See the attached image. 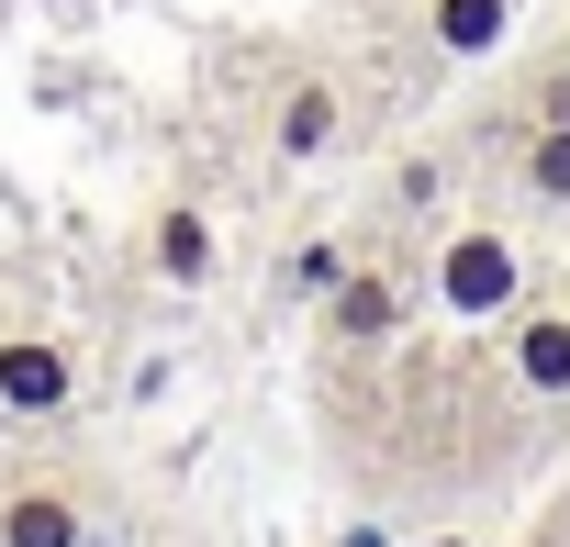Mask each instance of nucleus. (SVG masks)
<instances>
[{
    "label": "nucleus",
    "instance_id": "1",
    "mask_svg": "<svg viewBox=\"0 0 570 547\" xmlns=\"http://www.w3.org/2000/svg\"><path fill=\"white\" fill-rule=\"evenodd\" d=\"M436 291H448V314L459 325H492V314H514L525 302V268H514V246L503 235H436Z\"/></svg>",
    "mask_w": 570,
    "mask_h": 547
},
{
    "label": "nucleus",
    "instance_id": "2",
    "mask_svg": "<svg viewBox=\"0 0 570 547\" xmlns=\"http://www.w3.org/2000/svg\"><path fill=\"white\" fill-rule=\"evenodd\" d=\"M68 402H79V369H68L57 336H0V414L46 425V414H68Z\"/></svg>",
    "mask_w": 570,
    "mask_h": 547
},
{
    "label": "nucleus",
    "instance_id": "3",
    "mask_svg": "<svg viewBox=\"0 0 570 547\" xmlns=\"http://www.w3.org/2000/svg\"><path fill=\"white\" fill-rule=\"evenodd\" d=\"M90 536V491L79 480H23L0 503V547H79Z\"/></svg>",
    "mask_w": 570,
    "mask_h": 547
},
{
    "label": "nucleus",
    "instance_id": "4",
    "mask_svg": "<svg viewBox=\"0 0 570 547\" xmlns=\"http://www.w3.org/2000/svg\"><path fill=\"white\" fill-rule=\"evenodd\" d=\"M336 135H347V101H336V79H292V90H279V112H268V146L292 157V168H314Z\"/></svg>",
    "mask_w": 570,
    "mask_h": 547
},
{
    "label": "nucleus",
    "instance_id": "5",
    "mask_svg": "<svg viewBox=\"0 0 570 547\" xmlns=\"http://www.w3.org/2000/svg\"><path fill=\"white\" fill-rule=\"evenodd\" d=\"M325 325H336L347 347H381V336L403 325V280H392V268H336V302H325Z\"/></svg>",
    "mask_w": 570,
    "mask_h": 547
},
{
    "label": "nucleus",
    "instance_id": "6",
    "mask_svg": "<svg viewBox=\"0 0 570 547\" xmlns=\"http://www.w3.org/2000/svg\"><path fill=\"white\" fill-rule=\"evenodd\" d=\"M213 257H224V246H213V223H202L190 201L146 223V268H157V280H168V291H202V280H213Z\"/></svg>",
    "mask_w": 570,
    "mask_h": 547
},
{
    "label": "nucleus",
    "instance_id": "7",
    "mask_svg": "<svg viewBox=\"0 0 570 547\" xmlns=\"http://www.w3.org/2000/svg\"><path fill=\"white\" fill-rule=\"evenodd\" d=\"M514 380L548 391V402L570 391V314H559V302H537V314L514 325Z\"/></svg>",
    "mask_w": 570,
    "mask_h": 547
},
{
    "label": "nucleus",
    "instance_id": "8",
    "mask_svg": "<svg viewBox=\"0 0 570 547\" xmlns=\"http://www.w3.org/2000/svg\"><path fill=\"white\" fill-rule=\"evenodd\" d=\"M425 34H436L448 57H503L514 0H425Z\"/></svg>",
    "mask_w": 570,
    "mask_h": 547
},
{
    "label": "nucleus",
    "instance_id": "9",
    "mask_svg": "<svg viewBox=\"0 0 570 547\" xmlns=\"http://www.w3.org/2000/svg\"><path fill=\"white\" fill-rule=\"evenodd\" d=\"M525 190H537V201H570V123H537V146H525Z\"/></svg>",
    "mask_w": 570,
    "mask_h": 547
},
{
    "label": "nucleus",
    "instance_id": "10",
    "mask_svg": "<svg viewBox=\"0 0 570 547\" xmlns=\"http://www.w3.org/2000/svg\"><path fill=\"white\" fill-rule=\"evenodd\" d=\"M537 123H570V68H548V79H537Z\"/></svg>",
    "mask_w": 570,
    "mask_h": 547
},
{
    "label": "nucleus",
    "instance_id": "11",
    "mask_svg": "<svg viewBox=\"0 0 570 547\" xmlns=\"http://www.w3.org/2000/svg\"><path fill=\"white\" fill-rule=\"evenodd\" d=\"M79 547H90V536H79Z\"/></svg>",
    "mask_w": 570,
    "mask_h": 547
},
{
    "label": "nucleus",
    "instance_id": "12",
    "mask_svg": "<svg viewBox=\"0 0 570 547\" xmlns=\"http://www.w3.org/2000/svg\"><path fill=\"white\" fill-rule=\"evenodd\" d=\"M448 547H459V536H448Z\"/></svg>",
    "mask_w": 570,
    "mask_h": 547
}]
</instances>
